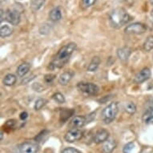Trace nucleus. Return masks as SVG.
Instances as JSON below:
<instances>
[{
  "label": "nucleus",
  "mask_w": 153,
  "mask_h": 153,
  "mask_svg": "<svg viewBox=\"0 0 153 153\" xmlns=\"http://www.w3.org/2000/svg\"><path fill=\"white\" fill-rule=\"evenodd\" d=\"M16 77L12 74H8L3 79V83L6 86H12L16 83Z\"/></svg>",
  "instance_id": "nucleus-21"
},
{
  "label": "nucleus",
  "mask_w": 153,
  "mask_h": 153,
  "mask_svg": "<svg viewBox=\"0 0 153 153\" xmlns=\"http://www.w3.org/2000/svg\"><path fill=\"white\" fill-rule=\"evenodd\" d=\"M130 20V15L123 8H116L110 13L109 21L113 27H120Z\"/></svg>",
  "instance_id": "nucleus-2"
},
{
  "label": "nucleus",
  "mask_w": 153,
  "mask_h": 153,
  "mask_svg": "<svg viewBox=\"0 0 153 153\" xmlns=\"http://www.w3.org/2000/svg\"><path fill=\"white\" fill-rule=\"evenodd\" d=\"M28 114L27 111H23V112L21 113L20 116H19V118H20L21 120H25L27 118Z\"/></svg>",
  "instance_id": "nucleus-31"
},
{
  "label": "nucleus",
  "mask_w": 153,
  "mask_h": 153,
  "mask_svg": "<svg viewBox=\"0 0 153 153\" xmlns=\"http://www.w3.org/2000/svg\"><path fill=\"white\" fill-rule=\"evenodd\" d=\"M143 50L148 52L153 50V35H149L143 43Z\"/></svg>",
  "instance_id": "nucleus-20"
},
{
  "label": "nucleus",
  "mask_w": 153,
  "mask_h": 153,
  "mask_svg": "<svg viewBox=\"0 0 153 153\" xmlns=\"http://www.w3.org/2000/svg\"><path fill=\"white\" fill-rule=\"evenodd\" d=\"M5 19L12 25H18L21 20L20 13L15 9H8L5 12Z\"/></svg>",
  "instance_id": "nucleus-6"
},
{
  "label": "nucleus",
  "mask_w": 153,
  "mask_h": 153,
  "mask_svg": "<svg viewBox=\"0 0 153 153\" xmlns=\"http://www.w3.org/2000/svg\"><path fill=\"white\" fill-rule=\"evenodd\" d=\"M83 136V131L79 128H71L65 134V140L68 143H74L79 140Z\"/></svg>",
  "instance_id": "nucleus-7"
},
{
  "label": "nucleus",
  "mask_w": 153,
  "mask_h": 153,
  "mask_svg": "<svg viewBox=\"0 0 153 153\" xmlns=\"http://www.w3.org/2000/svg\"><path fill=\"white\" fill-rule=\"evenodd\" d=\"M77 88L86 96L96 95L100 91L98 86L92 83H79L77 84Z\"/></svg>",
  "instance_id": "nucleus-4"
},
{
  "label": "nucleus",
  "mask_w": 153,
  "mask_h": 153,
  "mask_svg": "<svg viewBox=\"0 0 153 153\" xmlns=\"http://www.w3.org/2000/svg\"><path fill=\"white\" fill-rule=\"evenodd\" d=\"M75 49H76V44L75 43H70L63 46V48L59 51L52 62L50 63L49 68L51 70H54L55 68H60L63 67L68 63Z\"/></svg>",
  "instance_id": "nucleus-1"
},
{
  "label": "nucleus",
  "mask_w": 153,
  "mask_h": 153,
  "mask_svg": "<svg viewBox=\"0 0 153 153\" xmlns=\"http://www.w3.org/2000/svg\"><path fill=\"white\" fill-rule=\"evenodd\" d=\"M46 133H48V131H46V130L43 131L42 132L39 133V135H38V136L35 137V140L38 141V142H39V140H42V138H43V136H46Z\"/></svg>",
  "instance_id": "nucleus-30"
},
{
  "label": "nucleus",
  "mask_w": 153,
  "mask_h": 153,
  "mask_svg": "<svg viewBox=\"0 0 153 153\" xmlns=\"http://www.w3.org/2000/svg\"><path fill=\"white\" fill-rule=\"evenodd\" d=\"M131 50L128 48H122L117 50V56L121 61L125 62L130 57Z\"/></svg>",
  "instance_id": "nucleus-14"
},
{
  "label": "nucleus",
  "mask_w": 153,
  "mask_h": 153,
  "mask_svg": "<svg viewBox=\"0 0 153 153\" xmlns=\"http://www.w3.org/2000/svg\"><path fill=\"white\" fill-rule=\"evenodd\" d=\"M52 99L56 102V103H65V97H64L63 94H61L60 92L55 93V94L52 95Z\"/></svg>",
  "instance_id": "nucleus-23"
},
{
  "label": "nucleus",
  "mask_w": 153,
  "mask_h": 153,
  "mask_svg": "<svg viewBox=\"0 0 153 153\" xmlns=\"http://www.w3.org/2000/svg\"><path fill=\"white\" fill-rule=\"evenodd\" d=\"M55 78V75H53V74H49V75H46L45 77H44V80H45L46 83H51Z\"/></svg>",
  "instance_id": "nucleus-28"
},
{
  "label": "nucleus",
  "mask_w": 153,
  "mask_h": 153,
  "mask_svg": "<svg viewBox=\"0 0 153 153\" xmlns=\"http://www.w3.org/2000/svg\"><path fill=\"white\" fill-rule=\"evenodd\" d=\"M119 107L118 103L117 102H112L110 104H108L102 111L101 114V117L102 120L105 123L108 124V123H111L115 118H116V115L118 113Z\"/></svg>",
  "instance_id": "nucleus-3"
},
{
  "label": "nucleus",
  "mask_w": 153,
  "mask_h": 153,
  "mask_svg": "<svg viewBox=\"0 0 153 153\" xmlns=\"http://www.w3.org/2000/svg\"><path fill=\"white\" fill-rule=\"evenodd\" d=\"M96 0H81V7L84 9L89 8L94 5Z\"/></svg>",
  "instance_id": "nucleus-26"
},
{
  "label": "nucleus",
  "mask_w": 153,
  "mask_h": 153,
  "mask_svg": "<svg viewBox=\"0 0 153 153\" xmlns=\"http://www.w3.org/2000/svg\"><path fill=\"white\" fill-rule=\"evenodd\" d=\"M149 2H150L152 5H153V0H149Z\"/></svg>",
  "instance_id": "nucleus-34"
},
{
  "label": "nucleus",
  "mask_w": 153,
  "mask_h": 153,
  "mask_svg": "<svg viewBox=\"0 0 153 153\" xmlns=\"http://www.w3.org/2000/svg\"><path fill=\"white\" fill-rule=\"evenodd\" d=\"M100 58L98 57V56H95L91 59V61L90 62V63L88 64V71H91V72H93V71H95L97 70V68H99V66L100 64Z\"/></svg>",
  "instance_id": "nucleus-17"
},
{
  "label": "nucleus",
  "mask_w": 153,
  "mask_h": 153,
  "mask_svg": "<svg viewBox=\"0 0 153 153\" xmlns=\"http://www.w3.org/2000/svg\"><path fill=\"white\" fill-rule=\"evenodd\" d=\"M44 2L45 0H33L31 3V7L34 10H38L43 5Z\"/></svg>",
  "instance_id": "nucleus-24"
},
{
  "label": "nucleus",
  "mask_w": 153,
  "mask_h": 153,
  "mask_svg": "<svg viewBox=\"0 0 153 153\" xmlns=\"http://www.w3.org/2000/svg\"><path fill=\"white\" fill-rule=\"evenodd\" d=\"M30 66L28 63H23L19 66L17 69V74L19 77H23L25 76L30 71Z\"/></svg>",
  "instance_id": "nucleus-16"
},
{
  "label": "nucleus",
  "mask_w": 153,
  "mask_h": 153,
  "mask_svg": "<svg viewBox=\"0 0 153 153\" xmlns=\"http://www.w3.org/2000/svg\"><path fill=\"white\" fill-rule=\"evenodd\" d=\"M87 123H88V121H87V118H86V117H84V116H75V117L71 120L70 126L72 128H79L84 126Z\"/></svg>",
  "instance_id": "nucleus-11"
},
{
  "label": "nucleus",
  "mask_w": 153,
  "mask_h": 153,
  "mask_svg": "<svg viewBox=\"0 0 153 153\" xmlns=\"http://www.w3.org/2000/svg\"><path fill=\"white\" fill-rule=\"evenodd\" d=\"M46 102H47V101H46L44 99H42V98L38 99L37 100L35 101V110H36V111L40 110L41 108H43V106L45 105Z\"/></svg>",
  "instance_id": "nucleus-25"
},
{
  "label": "nucleus",
  "mask_w": 153,
  "mask_h": 153,
  "mask_svg": "<svg viewBox=\"0 0 153 153\" xmlns=\"http://www.w3.org/2000/svg\"><path fill=\"white\" fill-rule=\"evenodd\" d=\"M151 76V71L149 68H145L140 71L135 76V78L133 79L134 83H141L144 81L148 80Z\"/></svg>",
  "instance_id": "nucleus-9"
},
{
  "label": "nucleus",
  "mask_w": 153,
  "mask_h": 153,
  "mask_svg": "<svg viewBox=\"0 0 153 153\" xmlns=\"http://www.w3.org/2000/svg\"><path fill=\"white\" fill-rule=\"evenodd\" d=\"M109 138V131L106 129H100L95 132L93 140L95 143H101L108 140Z\"/></svg>",
  "instance_id": "nucleus-10"
},
{
  "label": "nucleus",
  "mask_w": 153,
  "mask_h": 153,
  "mask_svg": "<svg viewBox=\"0 0 153 153\" xmlns=\"http://www.w3.org/2000/svg\"><path fill=\"white\" fill-rule=\"evenodd\" d=\"M3 132L2 131V132H1V140H3Z\"/></svg>",
  "instance_id": "nucleus-33"
},
{
  "label": "nucleus",
  "mask_w": 153,
  "mask_h": 153,
  "mask_svg": "<svg viewBox=\"0 0 153 153\" xmlns=\"http://www.w3.org/2000/svg\"><path fill=\"white\" fill-rule=\"evenodd\" d=\"M73 75H74V73L72 71H66V72H63L59 77V83L63 86L67 85L71 80Z\"/></svg>",
  "instance_id": "nucleus-13"
},
{
  "label": "nucleus",
  "mask_w": 153,
  "mask_h": 153,
  "mask_svg": "<svg viewBox=\"0 0 153 153\" xmlns=\"http://www.w3.org/2000/svg\"><path fill=\"white\" fill-rule=\"evenodd\" d=\"M39 145L36 143L25 142L19 146V153H37L39 151Z\"/></svg>",
  "instance_id": "nucleus-8"
},
{
  "label": "nucleus",
  "mask_w": 153,
  "mask_h": 153,
  "mask_svg": "<svg viewBox=\"0 0 153 153\" xmlns=\"http://www.w3.org/2000/svg\"><path fill=\"white\" fill-rule=\"evenodd\" d=\"M15 124V120H9L6 123V126H7L9 128H11L14 127V125Z\"/></svg>",
  "instance_id": "nucleus-32"
},
{
  "label": "nucleus",
  "mask_w": 153,
  "mask_h": 153,
  "mask_svg": "<svg viewBox=\"0 0 153 153\" xmlns=\"http://www.w3.org/2000/svg\"><path fill=\"white\" fill-rule=\"evenodd\" d=\"M135 147V143L134 142H129L127 144L124 145L123 148V153H131V151L133 150V148Z\"/></svg>",
  "instance_id": "nucleus-27"
},
{
  "label": "nucleus",
  "mask_w": 153,
  "mask_h": 153,
  "mask_svg": "<svg viewBox=\"0 0 153 153\" xmlns=\"http://www.w3.org/2000/svg\"><path fill=\"white\" fill-rule=\"evenodd\" d=\"M124 110L127 113H128L129 115H133L135 114L136 111V104L132 102H129L127 103L124 105Z\"/></svg>",
  "instance_id": "nucleus-22"
},
{
  "label": "nucleus",
  "mask_w": 153,
  "mask_h": 153,
  "mask_svg": "<svg viewBox=\"0 0 153 153\" xmlns=\"http://www.w3.org/2000/svg\"><path fill=\"white\" fill-rule=\"evenodd\" d=\"M49 18L53 22H58L62 19V11L60 7H55L49 13Z\"/></svg>",
  "instance_id": "nucleus-15"
},
{
  "label": "nucleus",
  "mask_w": 153,
  "mask_h": 153,
  "mask_svg": "<svg viewBox=\"0 0 153 153\" xmlns=\"http://www.w3.org/2000/svg\"><path fill=\"white\" fill-rule=\"evenodd\" d=\"M147 26L141 23H134L130 24L124 29V32L127 35H141L146 32Z\"/></svg>",
  "instance_id": "nucleus-5"
},
{
  "label": "nucleus",
  "mask_w": 153,
  "mask_h": 153,
  "mask_svg": "<svg viewBox=\"0 0 153 153\" xmlns=\"http://www.w3.org/2000/svg\"><path fill=\"white\" fill-rule=\"evenodd\" d=\"M75 113V111L73 109H67L64 108L63 110H61L60 111V121L62 123H64L65 121H67L68 119L70 118L71 116H73Z\"/></svg>",
  "instance_id": "nucleus-18"
},
{
  "label": "nucleus",
  "mask_w": 153,
  "mask_h": 153,
  "mask_svg": "<svg viewBox=\"0 0 153 153\" xmlns=\"http://www.w3.org/2000/svg\"><path fill=\"white\" fill-rule=\"evenodd\" d=\"M62 153H79L78 150L74 148H67L62 152Z\"/></svg>",
  "instance_id": "nucleus-29"
},
{
  "label": "nucleus",
  "mask_w": 153,
  "mask_h": 153,
  "mask_svg": "<svg viewBox=\"0 0 153 153\" xmlns=\"http://www.w3.org/2000/svg\"><path fill=\"white\" fill-rule=\"evenodd\" d=\"M13 33V29L7 25L1 26L0 29V36L2 38H5L10 36Z\"/></svg>",
  "instance_id": "nucleus-19"
},
{
  "label": "nucleus",
  "mask_w": 153,
  "mask_h": 153,
  "mask_svg": "<svg viewBox=\"0 0 153 153\" xmlns=\"http://www.w3.org/2000/svg\"><path fill=\"white\" fill-rule=\"evenodd\" d=\"M116 148V142L115 140H108L103 142L102 146V152L103 153H111Z\"/></svg>",
  "instance_id": "nucleus-12"
},
{
  "label": "nucleus",
  "mask_w": 153,
  "mask_h": 153,
  "mask_svg": "<svg viewBox=\"0 0 153 153\" xmlns=\"http://www.w3.org/2000/svg\"><path fill=\"white\" fill-rule=\"evenodd\" d=\"M151 15H152V17L153 18V10H152V12H151Z\"/></svg>",
  "instance_id": "nucleus-35"
}]
</instances>
